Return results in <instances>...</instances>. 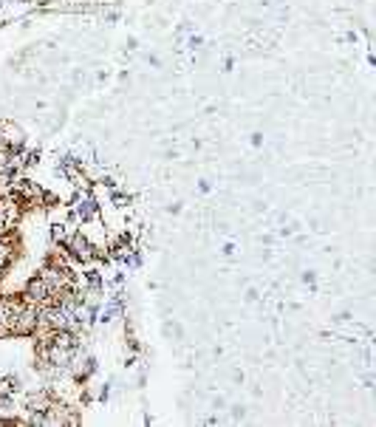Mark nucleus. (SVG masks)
I'll return each instance as SVG.
<instances>
[{"label":"nucleus","instance_id":"obj_3","mask_svg":"<svg viewBox=\"0 0 376 427\" xmlns=\"http://www.w3.org/2000/svg\"><path fill=\"white\" fill-rule=\"evenodd\" d=\"M17 393V382L14 379H3V382H0V399H12Z\"/></svg>","mask_w":376,"mask_h":427},{"label":"nucleus","instance_id":"obj_1","mask_svg":"<svg viewBox=\"0 0 376 427\" xmlns=\"http://www.w3.org/2000/svg\"><path fill=\"white\" fill-rule=\"evenodd\" d=\"M26 145V133H23L14 122H0V148H9V150H23Z\"/></svg>","mask_w":376,"mask_h":427},{"label":"nucleus","instance_id":"obj_2","mask_svg":"<svg viewBox=\"0 0 376 427\" xmlns=\"http://www.w3.org/2000/svg\"><path fill=\"white\" fill-rule=\"evenodd\" d=\"M65 249L71 252V257H77V260H91L93 257V244L85 238L82 232H74L71 238L65 241Z\"/></svg>","mask_w":376,"mask_h":427}]
</instances>
